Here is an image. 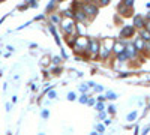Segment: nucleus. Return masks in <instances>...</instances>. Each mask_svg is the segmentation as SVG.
Instances as JSON below:
<instances>
[{
    "label": "nucleus",
    "mask_w": 150,
    "mask_h": 135,
    "mask_svg": "<svg viewBox=\"0 0 150 135\" xmlns=\"http://www.w3.org/2000/svg\"><path fill=\"white\" fill-rule=\"evenodd\" d=\"M134 24H135L137 27L143 29V26H144V20H143V17H141V15H137V17L134 18Z\"/></svg>",
    "instance_id": "9"
},
{
    "label": "nucleus",
    "mask_w": 150,
    "mask_h": 135,
    "mask_svg": "<svg viewBox=\"0 0 150 135\" xmlns=\"http://www.w3.org/2000/svg\"><path fill=\"white\" fill-rule=\"evenodd\" d=\"M74 47L77 48L78 51H81V50H84V48H87V42H86L84 38H78L77 41L74 42Z\"/></svg>",
    "instance_id": "5"
},
{
    "label": "nucleus",
    "mask_w": 150,
    "mask_h": 135,
    "mask_svg": "<svg viewBox=\"0 0 150 135\" xmlns=\"http://www.w3.org/2000/svg\"><path fill=\"white\" fill-rule=\"evenodd\" d=\"M99 50H101V51H99V54H101V57H102V59H107V57H108V54H110V51H111V50H108V48H105V47L99 48Z\"/></svg>",
    "instance_id": "12"
},
{
    "label": "nucleus",
    "mask_w": 150,
    "mask_h": 135,
    "mask_svg": "<svg viewBox=\"0 0 150 135\" xmlns=\"http://www.w3.org/2000/svg\"><path fill=\"white\" fill-rule=\"evenodd\" d=\"M62 27H63L66 35H72L75 32V21L72 18H66V20H63V23H62Z\"/></svg>",
    "instance_id": "1"
},
{
    "label": "nucleus",
    "mask_w": 150,
    "mask_h": 135,
    "mask_svg": "<svg viewBox=\"0 0 150 135\" xmlns=\"http://www.w3.org/2000/svg\"><path fill=\"white\" fill-rule=\"evenodd\" d=\"M74 14H75V17H77V18H78L80 21H84V20H86V14L83 12V9H78V11H75Z\"/></svg>",
    "instance_id": "11"
},
{
    "label": "nucleus",
    "mask_w": 150,
    "mask_h": 135,
    "mask_svg": "<svg viewBox=\"0 0 150 135\" xmlns=\"http://www.w3.org/2000/svg\"><path fill=\"white\" fill-rule=\"evenodd\" d=\"M132 33H134V26H126L125 29H122L120 36H122V38H128V36H131Z\"/></svg>",
    "instance_id": "6"
},
{
    "label": "nucleus",
    "mask_w": 150,
    "mask_h": 135,
    "mask_svg": "<svg viewBox=\"0 0 150 135\" xmlns=\"http://www.w3.org/2000/svg\"><path fill=\"white\" fill-rule=\"evenodd\" d=\"M87 48H89L93 54H98V53H99V48H101V47H99V42H98L96 39H90L89 47H87Z\"/></svg>",
    "instance_id": "4"
},
{
    "label": "nucleus",
    "mask_w": 150,
    "mask_h": 135,
    "mask_svg": "<svg viewBox=\"0 0 150 135\" xmlns=\"http://www.w3.org/2000/svg\"><path fill=\"white\" fill-rule=\"evenodd\" d=\"M146 30H147V32H149V33H150V21H149V23H147V29H146Z\"/></svg>",
    "instance_id": "14"
},
{
    "label": "nucleus",
    "mask_w": 150,
    "mask_h": 135,
    "mask_svg": "<svg viewBox=\"0 0 150 135\" xmlns=\"http://www.w3.org/2000/svg\"><path fill=\"white\" fill-rule=\"evenodd\" d=\"M134 48H135V50L137 51H141V50H144V41L141 39V38H137L135 41H134Z\"/></svg>",
    "instance_id": "7"
},
{
    "label": "nucleus",
    "mask_w": 150,
    "mask_h": 135,
    "mask_svg": "<svg viewBox=\"0 0 150 135\" xmlns=\"http://www.w3.org/2000/svg\"><path fill=\"white\" fill-rule=\"evenodd\" d=\"M83 12L84 14H89L90 17L92 15H95L96 12H98V8H96V5H92V3H86V5H83Z\"/></svg>",
    "instance_id": "2"
},
{
    "label": "nucleus",
    "mask_w": 150,
    "mask_h": 135,
    "mask_svg": "<svg viewBox=\"0 0 150 135\" xmlns=\"http://www.w3.org/2000/svg\"><path fill=\"white\" fill-rule=\"evenodd\" d=\"M125 44H120V42H116L114 44V48H112V50H114V53L117 54V56H120V54H123L125 53Z\"/></svg>",
    "instance_id": "8"
},
{
    "label": "nucleus",
    "mask_w": 150,
    "mask_h": 135,
    "mask_svg": "<svg viewBox=\"0 0 150 135\" xmlns=\"http://www.w3.org/2000/svg\"><path fill=\"white\" fill-rule=\"evenodd\" d=\"M140 38H141L144 42H149V41H150V33H149L146 29H141V32H140Z\"/></svg>",
    "instance_id": "10"
},
{
    "label": "nucleus",
    "mask_w": 150,
    "mask_h": 135,
    "mask_svg": "<svg viewBox=\"0 0 150 135\" xmlns=\"http://www.w3.org/2000/svg\"><path fill=\"white\" fill-rule=\"evenodd\" d=\"M119 11H122L123 12V15H128V12H129V8H126L123 3H120L119 5Z\"/></svg>",
    "instance_id": "13"
},
{
    "label": "nucleus",
    "mask_w": 150,
    "mask_h": 135,
    "mask_svg": "<svg viewBox=\"0 0 150 135\" xmlns=\"http://www.w3.org/2000/svg\"><path fill=\"white\" fill-rule=\"evenodd\" d=\"M146 18H147V20L150 21V12H149V14H147V17H146Z\"/></svg>",
    "instance_id": "15"
},
{
    "label": "nucleus",
    "mask_w": 150,
    "mask_h": 135,
    "mask_svg": "<svg viewBox=\"0 0 150 135\" xmlns=\"http://www.w3.org/2000/svg\"><path fill=\"white\" fill-rule=\"evenodd\" d=\"M125 56L128 59H135L137 57V50L134 48V45H126L125 47Z\"/></svg>",
    "instance_id": "3"
}]
</instances>
